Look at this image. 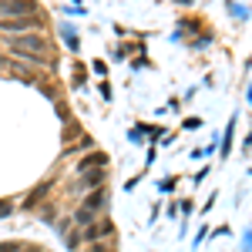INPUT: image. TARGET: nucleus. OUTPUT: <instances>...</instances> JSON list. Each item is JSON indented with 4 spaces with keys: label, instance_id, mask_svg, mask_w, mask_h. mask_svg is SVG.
Returning a JSON list of instances; mask_svg holds the SVG:
<instances>
[{
    "label": "nucleus",
    "instance_id": "0eeeda50",
    "mask_svg": "<svg viewBox=\"0 0 252 252\" xmlns=\"http://www.w3.org/2000/svg\"><path fill=\"white\" fill-rule=\"evenodd\" d=\"M0 252H20L17 242H0Z\"/></svg>",
    "mask_w": 252,
    "mask_h": 252
},
{
    "label": "nucleus",
    "instance_id": "423d86ee",
    "mask_svg": "<svg viewBox=\"0 0 252 252\" xmlns=\"http://www.w3.org/2000/svg\"><path fill=\"white\" fill-rule=\"evenodd\" d=\"M74 219H78V225H91V222H94V215L84 212V209H78V215H74Z\"/></svg>",
    "mask_w": 252,
    "mask_h": 252
},
{
    "label": "nucleus",
    "instance_id": "39448f33",
    "mask_svg": "<svg viewBox=\"0 0 252 252\" xmlns=\"http://www.w3.org/2000/svg\"><path fill=\"white\" fill-rule=\"evenodd\" d=\"M104 182V168H91V172H84V185L88 189H97Z\"/></svg>",
    "mask_w": 252,
    "mask_h": 252
},
{
    "label": "nucleus",
    "instance_id": "f257e3e1",
    "mask_svg": "<svg viewBox=\"0 0 252 252\" xmlns=\"http://www.w3.org/2000/svg\"><path fill=\"white\" fill-rule=\"evenodd\" d=\"M10 51L24 54L27 61H37V64H54V47L40 34H24V37H10Z\"/></svg>",
    "mask_w": 252,
    "mask_h": 252
},
{
    "label": "nucleus",
    "instance_id": "7ed1b4c3",
    "mask_svg": "<svg viewBox=\"0 0 252 252\" xmlns=\"http://www.w3.org/2000/svg\"><path fill=\"white\" fill-rule=\"evenodd\" d=\"M81 209H84V212H91V215H94L97 209H104V192H101V189L91 192L88 198H84V205H81Z\"/></svg>",
    "mask_w": 252,
    "mask_h": 252
},
{
    "label": "nucleus",
    "instance_id": "6e6552de",
    "mask_svg": "<svg viewBox=\"0 0 252 252\" xmlns=\"http://www.w3.org/2000/svg\"><path fill=\"white\" fill-rule=\"evenodd\" d=\"M81 242H84V239H81V232H74V235H71V239H67V246H71V249H78Z\"/></svg>",
    "mask_w": 252,
    "mask_h": 252
},
{
    "label": "nucleus",
    "instance_id": "f03ea898",
    "mask_svg": "<svg viewBox=\"0 0 252 252\" xmlns=\"http://www.w3.org/2000/svg\"><path fill=\"white\" fill-rule=\"evenodd\" d=\"M37 14V3L34 0H3L0 3V20H24Z\"/></svg>",
    "mask_w": 252,
    "mask_h": 252
},
{
    "label": "nucleus",
    "instance_id": "20e7f679",
    "mask_svg": "<svg viewBox=\"0 0 252 252\" xmlns=\"http://www.w3.org/2000/svg\"><path fill=\"white\" fill-rule=\"evenodd\" d=\"M111 232V222H101V225H88V232L81 235V239H101V235Z\"/></svg>",
    "mask_w": 252,
    "mask_h": 252
}]
</instances>
